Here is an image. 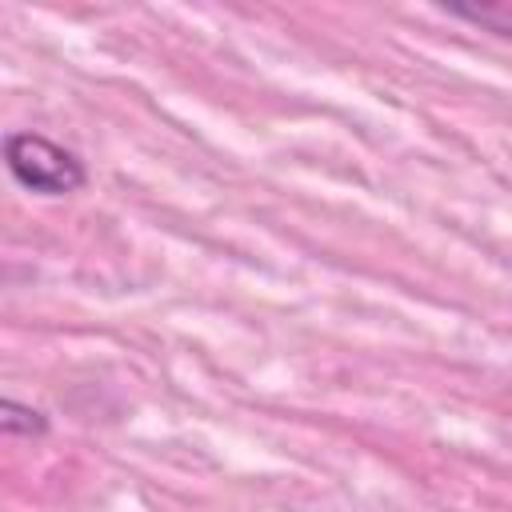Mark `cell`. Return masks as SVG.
I'll return each instance as SVG.
<instances>
[{"instance_id":"2","label":"cell","mask_w":512,"mask_h":512,"mask_svg":"<svg viewBox=\"0 0 512 512\" xmlns=\"http://www.w3.org/2000/svg\"><path fill=\"white\" fill-rule=\"evenodd\" d=\"M0 428H4V436H44L48 432V416L40 412V408H32V404H20V400H0Z\"/></svg>"},{"instance_id":"1","label":"cell","mask_w":512,"mask_h":512,"mask_svg":"<svg viewBox=\"0 0 512 512\" xmlns=\"http://www.w3.org/2000/svg\"><path fill=\"white\" fill-rule=\"evenodd\" d=\"M4 164H8L12 180L36 196H72L88 184L84 160L40 132H8Z\"/></svg>"},{"instance_id":"3","label":"cell","mask_w":512,"mask_h":512,"mask_svg":"<svg viewBox=\"0 0 512 512\" xmlns=\"http://www.w3.org/2000/svg\"><path fill=\"white\" fill-rule=\"evenodd\" d=\"M448 12L460 16V20H472V24L488 28L496 36H512V8L508 4H452Z\"/></svg>"}]
</instances>
